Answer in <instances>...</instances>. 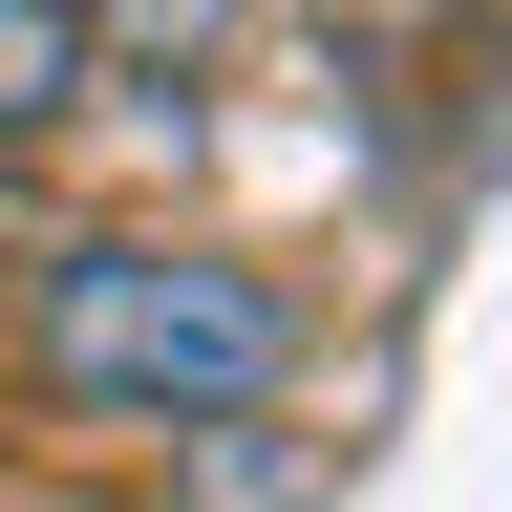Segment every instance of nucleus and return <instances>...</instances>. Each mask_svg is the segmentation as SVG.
Masks as SVG:
<instances>
[{"mask_svg": "<svg viewBox=\"0 0 512 512\" xmlns=\"http://www.w3.org/2000/svg\"><path fill=\"white\" fill-rule=\"evenodd\" d=\"M128 22H214V0H128Z\"/></svg>", "mask_w": 512, "mask_h": 512, "instance_id": "obj_3", "label": "nucleus"}, {"mask_svg": "<svg viewBox=\"0 0 512 512\" xmlns=\"http://www.w3.org/2000/svg\"><path fill=\"white\" fill-rule=\"evenodd\" d=\"M86 107V0H0V150Z\"/></svg>", "mask_w": 512, "mask_h": 512, "instance_id": "obj_2", "label": "nucleus"}, {"mask_svg": "<svg viewBox=\"0 0 512 512\" xmlns=\"http://www.w3.org/2000/svg\"><path fill=\"white\" fill-rule=\"evenodd\" d=\"M22 363H43V406H86V427H235V406H278V363H299V299L256 278V256H192V235H64L43 278H22Z\"/></svg>", "mask_w": 512, "mask_h": 512, "instance_id": "obj_1", "label": "nucleus"}]
</instances>
